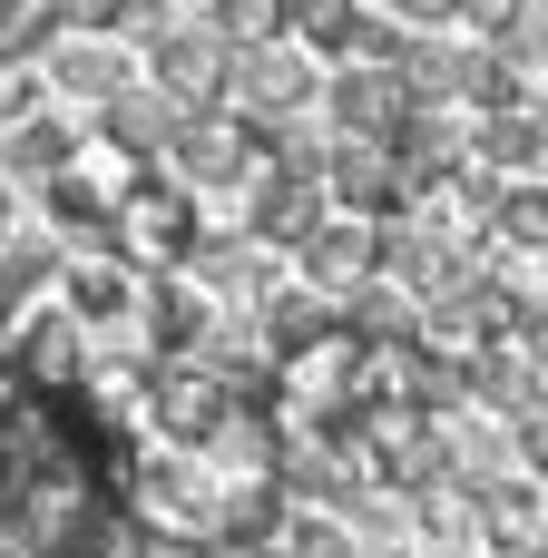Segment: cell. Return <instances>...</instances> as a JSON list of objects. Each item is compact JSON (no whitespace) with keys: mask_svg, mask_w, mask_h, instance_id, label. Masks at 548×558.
<instances>
[{"mask_svg":"<svg viewBox=\"0 0 548 558\" xmlns=\"http://www.w3.org/2000/svg\"><path fill=\"white\" fill-rule=\"evenodd\" d=\"M265 128L255 118H235V108H216V118H186V137H176V157H167V177L186 186V196H206V186H245L265 157Z\"/></svg>","mask_w":548,"mask_h":558,"instance_id":"obj_4","label":"cell"},{"mask_svg":"<svg viewBox=\"0 0 548 558\" xmlns=\"http://www.w3.org/2000/svg\"><path fill=\"white\" fill-rule=\"evenodd\" d=\"M235 558H294V549H284V530H275V539H255V549H235Z\"/></svg>","mask_w":548,"mask_h":558,"instance_id":"obj_21","label":"cell"},{"mask_svg":"<svg viewBox=\"0 0 548 558\" xmlns=\"http://www.w3.org/2000/svg\"><path fill=\"white\" fill-rule=\"evenodd\" d=\"M226 69H235V49H226L206 20H176V29L147 49V69H137V78H147L157 98H176L186 118H216V108H226Z\"/></svg>","mask_w":548,"mask_h":558,"instance_id":"obj_2","label":"cell"},{"mask_svg":"<svg viewBox=\"0 0 548 558\" xmlns=\"http://www.w3.org/2000/svg\"><path fill=\"white\" fill-rule=\"evenodd\" d=\"M206 29L226 49H265V39H284V10L275 0H206Z\"/></svg>","mask_w":548,"mask_h":558,"instance_id":"obj_15","label":"cell"},{"mask_svg":"<svg viewBox=\"0 0 548 558\" xmlns=\"http://www.w3.org/2000/svg\"><path fill=\"white\" fill-rule=\"evenodd\" d=\"M529 10L539 0H461V29H471V49H500V39L529 29Z\"/></svg>","mask_w":548,"mask_h":558,"instance_id":"obj_16","label":"cell"},{"mask_svg":"<svg viewBox=\"0 0 548 558\" xmlns=\"http://www.w3.org/2000/svg\"><path fill=\"white\" fill-rule=\"evenodd\" d=\"M127 481L88 392L0 363V558H118Z\"/></svg>","mask_w":548,"mask_h":558,"instance_id":"obj_1","label":"cell"},{"mask_svg":"<svg viewBox=\"0 0 548 558\" xmlns=\"http://www.w3.org/2000/svg\"><path fill=\"white\" fill-rule=\"evenodd\" d=\"M539 558H548V530H539Z\"/></svg>","mask_w":548,"mask_h":558,"instance_id":"obj_24","label":"cell"},{"mask_svg":"<svg viewBox=\"0 0 548 558\" xmlns=\"http://www.w3.org/2000/svg\"><path fill=\"white\" fill-rule=\"evenodd\" d=\"M402 108H412V98H402L392 69H373V59H343V69H333V128H343V137H392Z\"/></svg>","mask_w":548,"mask_h":558,"instance_id":"obj_10","label":"cell"},{"mask_svg":"<svg viewBox=\"0 0 548 558\" xmlns=\"http://www.w3.org/2000/svg\"><path fill=\"white\" fill-rule=\"evenodd\" d=\"M0 235H10V186H0Z\"/></svg>","mask_w":548,"mask_h":558,"instance_id":"obj_22","label":"cell"},{"mask_svg":"<svg viewBox=\"0 0 548 558\" xmlns=\"http://www.w3.org/2000/svg\"><path fill=\"white\" fill-rule=\"evenodd\" d=\"M49 275H59V235H39V226H10V235H0V294L20 304V294H39Z\"/></svg>","mask_w":548,"mask_h":558,"instance_id":"obj_13","label":"cell"},{"mask_svg":"<svg viewBox=\"0 0 548 558\" xmlns=\"http://www.w3.org/2000/svg\"><path fill=\"white\" fill-rule=\"evenodd\" d=\"M69 157H78V137H69L59 118H20V128H0V186H10V177L49 186V177H59Z\"/></svg>","mask_w":548,"mask_h":558,"instance_id":"obj_12","label":"cell"},{"mask_svg":"<svg viewBox=\"0 0 548 558\" xmlns=\"http://www.w3.org/2000/svg\"><path fill=\"white\" fill-rule=\"evenodd\" d=\"M304 98H314V49H294V39L235 49V69H226V108H235V118L284 128V118H304Z\"/></svg>","mask_w":548,"mask_h":558,"instance_id":"obj_3","label":"cell"},{"mask_svg":"<svg viewBox=\"0 0 548 558\" xmlns=\"http://www.w3.org/2000/svg\"><path fill=\"white\" fill-rule=\"evenodd\" d=\"M304 294H324V304H353L373 275H382V226H363V216H324L304 245Z\"/></svg>","mask_w":548,"mask_h":558,"instance_id":"obj_6","label":"cell"},{"mask_svg":"<svg viewBox=\"0 0 548 558\" xmlns=\"http://www.w3.org/2000/svg\"><path fill=\"white\" fill-rule=\"evenodd\" d=\"M127 78H137V59H127L118 39H49V88H59V98H88V108H108Z\"/></svg>","mask_w":548,"mask_h":558,"instance_id":"obj_11","label":"cell"},{"mask_svg":"<svg viewBox=\"0 0 548 558\" xmlns=\"http://www.w3.org/2000/svg\"><path fill=\"white\" fill-rule=\"evenodd\" d=\"M127 558H216V549H196V539H137Z\"/></svg>","mask_w":548,"mask_h":558,"instance_id":"obj_20","label":"cell"},{"mask_svg":"<svg viewBox=\"0 0 548 558\" xmlns=\"http://www.w3.org/2000/svg\"><path fill=\"white\" fill-rule=\"evenodd\" d=\"M392 558H412V549H392Z\"/></svg>","mask_w":548,"mask_h":558,"instance_id":"obj_25","label":"cell"},{"mask_svg":"<svg viewBox=\"0 0 548 558\" xmlns=\"http://www.w3.org/2000/svg\"><path fill=\"white\" fill-rule=\"evenodd\" d=\"M314 226H324V186L314 177H284V167L245 177V235L255 245H304Z\"/></svg>","mask_w":548,"mask_h":558,"instance_id":"obj_9","label":"cell"},{"mask_svg":"<svg viewBox=\"0 0 548 558\" xmlns=\"http://www.w3.org/2000/svg\"><path fill=\"white\" fill-rule=\"evenodd\" d=\"M98 128H108L98 147H118L127 167H167V157H176V137H186V108H176V98H157L147 78H127V88L98 108Z\"/></svg>","mask_w":548,"mask_h":558,"instance_id":"obj_8","label":"cell"},{"mask_svg":"<svg viewBox=\"0 0 548 558\" xmlns=\"http://www.w3.org/2000/svg\"><path fill=\"white\" fill-rule=\"evenodd\" d=\"M20 118H39V69L0 59V128H20Z\"/></svg>","mask_w":548,"mask_h":558,"instance_id":"obj_19","label":"cell"},{"mask_svg":"<svg viewBox=\"0 0 548 558\" xmlns=\"http://www.w3.org/2000/svg\"><path fill=\"white\" fill-rule=\"evenodd\" d=\"M392 29H412V39H431V29H451L461 20V0H373Z\"/></svg>","mask_w":548,"mask_h":558,"instance_id":"obj_17","label":"cell"},{"mask_svg":"<svg viewBox=\"0 0 548 558\" xmlns=\"http://www.w3.org/2000/svg\"><path fill=\"white\" fill-rule=\"evenodd\" d=\"M275 10L294 49H353V20H363V0H275Z\"/></svg>","mask_w":548,"mask_h":558,"instance_id":"obj_14","label":"cell"},{"mask_svg":"<svg viewBox=\"0 0 548 558\" xmlns=\"http://www.w3.org/2000/svg\"><path fill=\"white\" fill-rule=\"evenodd\" d=\"M0 324H10V294H0Z\"/></svg>","mask_w":548,"mask_h":558,"instance_id":"obj_23","label":"cell"},{"mask_svg":"<svg viewBox=\"0 0 548 558\" xmlns=\"http://www.w3.org/2000/svg\"><path fill=\"white\" fill-rule=\"evenodd\" d=\"M324 196H333L343 216H363V226H392V216L412 206L382 137H333V147H324Z\"/></svg>","mask_w":548,"mask_h":558,"instance_id":"obj_5","label":"cell"},{"mask_svg":"<svg viewBox=\"0 0 548 558\" xmlns=\"http://www.w3.org/2000/svg\"><path fill=\"white\" fill-rule=\"evenodd\" d=\"M284 549H294V558H363L343 520H304V530H284Z\"/></svg>","mask_w":548,"mask_h":558,"instance_id":"obj_18","label":"cell"},{"mask_svg":"<svg viewBox=\"0 0 548 558\" xmlns=\"http://www.w3.org/2000/svg\"><path fill=\"white\" fill-rule=\"evenodd\" d=\"M59 324L69 333H137V275L108 255H69L59 265Z\"/></svg>","mask_w":548,"mask_h":558,"instance_id":"obj_7","label":"cell"}]
</instances>
